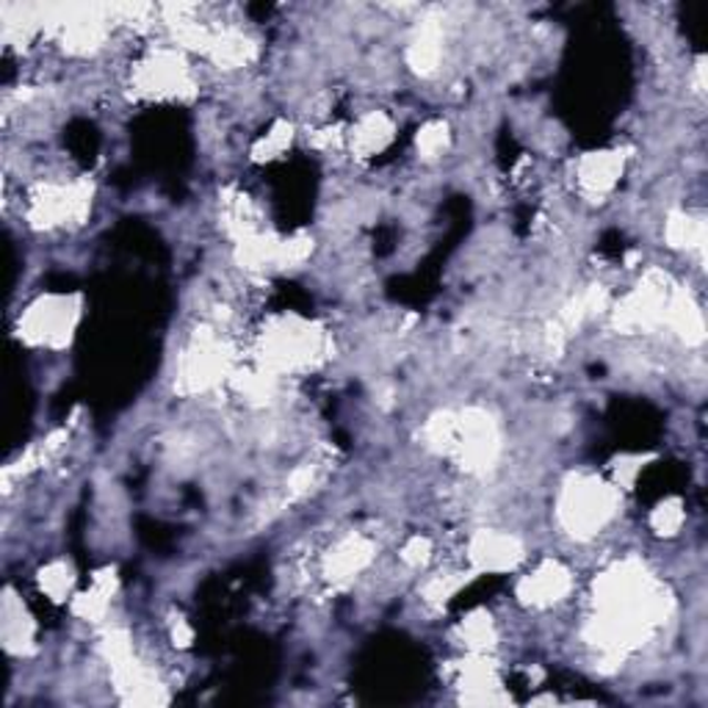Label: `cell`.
Wrapping results in <instances>:
<instances>
[{
	"label": "cell",
	"mask_w": 708,
	"mask_h": 708,
	"mask_svg": "<svg viewBox=\"0 0 708 708\" xmlns=\"http://www.w3.org/2000/svg\"><path fill=\"white\" fill-rule=\"evenodd\" d=\"M291 138H293V127L288 125V122H277V125L271 127L258 144H254L252 158L260 160V164H263V160L280 158V155L291 147Z\"/></svg>",
	"instance_id": "17"
},
{
	"label": "cell",
	"mask_w": 708,
	"mask_h": 708,
	"mask_svg": "<svg viewBox=\"0 0 708 708\" xmlns=\"http://www.w3.org/2000/svg\"><path fill=\"white\" fill-rule=\"evenodd\" d=\"M321 354H324V332L296 315L277 319L260 335V368L277 376L285 371L310 368Z\"/></svg>",
	"instance_id": "2"
},
{
	"label": "cell",
	"mask_w": 708,
	"mask_h": 708,
	"mask_svg": "<svg viewBox=\"0 0 708 708\" xmlns=\"http://www.w3.org/2000/svg\"><path fill=\"white\" fill-rule=\"evenodd\" d=\"M623 171V155L617 149L612 153H590L579 160V183L592 194H603L617 183Z\"/></svg>",
	"instance_id": "11"
},
{
	"label": "cell",
	"mask_w": 708,
	"mask_h": 708,
	"mask_svg": "<svg viewBox=\"0 0 708 708\" xmlns=\"http://www.w3.org/2000/svg\"><path fill=\"white\" fill-rule=\"evenodd\" d=\"M77 324V308L70 296H42L20 319V335L33 346L59 348L70 343Z\"/></svg>",
	"instance_id": "5"
},
{
	"label": "cell",
	"mask_w": 708,
	"mask_h": 708,
	"mask_svg": "<svg viewBox=\"0 0 708 708\" xmlns=\"http://www.w3.org/2000/svg\"><path fill=\"white\" fill-rule=\"evenodd\" d=\"M72 586H75V570L64 559H55V562L44 564L39 570V590L50 597L53 603L70 601Z\"/></svg>",
	"instance_id": "15"
},
{
	"label": "cell",
	"mask_w": 708,
	"mask_h": 708,
	"mask_svg": "<svg viewBox=\"0 0 708 708\" xmlns=\"http://www.w3.org/2000/svg\"><path fill=\"white\" fill-rule=\"evenodd\" d=\"M133 83L147 97H183L194 94V81L188 64L175 50H155L147 59L138 61Z\"/></svg>",
	"instance_id": "6"
},
{
	"label": "cell",
	"mask_w": 708,
	"mask_h": 708,
	"mask_svg": "<svg viewBox=\"0 0 708 708\" xmlns=\"http://www.w3.org/2000/svg\"><path fill=\"white\" fill-rule=\"evenodd\" d=\"M442 59V31L435 20L418 25L415 37L407 44V64L420 75H431Z\"/></svg>",
	"instance_id": "12"
},
{
	"label": "cell",
	"mask_w": 708,
	"mask_h": 708,
	"mask_svg": "<svg viewBox=\"0 0 708 708\" xmlns=\"http://www.w3.org/2000/svg\"><path fill=\"white\" fill-rule=\"evenodd\" d=\"M459 639L470 653H487L496 645V623L487 612H473L459 623Z\"/></svg>",
	"instance_id": "16"
},
{
	"label": "cell",
	"mask_w": 708,
	"mask_h": 708,
	"mask_svg": "<svg viewBox=\"0 0 708 708\" xmlns=\"http://www.w3.org/2000/svg\"><path fill=\"white\" fill-rule=\"evenodd\" d=\"M650 525L664 537L678 534V529L684 525V503L678 498H667V501L658 503L650 514Z\"/></svg>",
	"instance_id": "18"
},
{
	"label": "cell",
	"mask_w": 708,
	"mask_h": 708,
	"mask_svg": "<svg viewBox=\"0 0 708 708\" xmlns=\"http://www.w3.org/2000/svg\"><path fill=\"white\" fill-rule=\"evenodd\" d=\"M451 454L468 473H487L501 454V431L487 409H468L457 418Z\"/></svg>",
	"instance_id": "4"
},
{
	"label": "cell",
	"mask_w": 708,
	"mask_h": 708,
	"mask_svg": "<svg viewBox=\"0 0 708 708\" xmlns=\"http://www.w3.org/2000/svg\"><path fill=\"white\" fill-rule=\"evenodd\" d=\"M448 147V127L442 122H429L424 131H418V153L424 158H437Z\"/></svg>",
	"instance_id": "19"
},
{
	"label": "cell",
	"mask_w": 708,
	"mask_h": 708,
	"mask_svg": "<svg viewBox=\"0 0 708 708\" xmlns=\"http://www.w3.org/2000/svg\"><path fill=\"white\" fill-rule=\"evenodd\" d=\"M523 559V542L503 529H479L468 540V562L473 573H507Z\"/></svg>",
	"instance_id": "7"
},
{
	"label": "cell",
	"mask_w": 708,
	"mask_h": 708,
	"mask_svg": "<svg viewBox=\"0 0 708 708\" xmlns=\"http://www.w3.org/2000/svg\"><path fill=\"white\" fill-rule=\"evenodd\" d=\"M573 590V575L556 559H548L540 568L531 570L529 575H523L518 584V595L525 606L534 608H551L556 603H562L564 597Z\"/></svg>",
	"instance_id": "8"
},
{
	"label": "cell",
	"mask_w": 708,
	"mask_h": 708,
	"mask_svg": "<svg viewBox=\"0 0 708 708\" xmlns=\"http://www.w3.org/2000/svg\"><path fill=\"white\" fill-rule=\"evenodd\" d=\"M374 542L365 540L363 534L343 537L337 545L324 556V575L332 584H343V581L354 579L363 573L371 562H374Z\"/></svg>",
	"instance_id": "9"
},
{
	"label": "cell",
	"mask_w": 708,
	"mask_h": 708,
	"mask_svg": "<svg viewBox=\"0 0 708 708\" xmlns=\"http://www.w3.org/2000/svg\"><path fill=\"white\" fill-rule=\"evenodd\" d=\"M398 559H402L409 570L424 568V564L431 559V542L420 534L409 537V540L404 542L402 551H398Z\"/></svg>",
	"instance_id": "20"
},
{
	"label": "cell",
	"mask_w": 708,
	"mask_h": 708,
	"mask_svg": "<svg viewBox=\"0 0 708 708\" xmlns=\"http://www.w3.org/2000/svg\"><path fill=\"white\" fill-rule=\"evenodd\" d=\"M664 238L675 249H702L706 225L695 216L684 214V210H675V214H669L667 225H664Z\"/></svg>",
	"instance_id": "14"
},
{
	"label": "cell",
	"mask_w": 708,
	"mask_h": 708,
	"mask_svg": "<svg viewBox=\"0 0 708 708\" xmlns=\"http://www.w3.org/2000/svg\"><path fill=\"white\" fill-rule=\"evenodd\" d=\"M3 639L6 650L17 653V656H25L33 645V623L25 612H22V603L14 601V595H6L3 606Z\"/></svg>",
	"instance_id": "13"
},
{
	"label": "cell",
	"mask_w": 708,
	"mask_h": 708,
	"mask_svg": "<svg viewBox=\"0 0 708 708\" xmlns=\"http://www.w3.org/2000/svg\"><path fill=\"white\" fill-rule=\"evenodd\" d=\"M393 138V122L387 119L382 111H371V114L360 116L357 125L346 133V142L354 155L368 158V155L382 153Z\"/></svg>",
	"instance_id": "10"
},
{
	"label": "cell",
	"mask_w": 708,
	"mask_h": 708,
	"mask_svg": "<svg viewBox=\"0 0 708 708\" xmlns=\"http://www.w3.org/2000/svg\"><path fill=\"white\" fill-rule=\"evenodd\" d=\"M559 520L575 540L595 537L617 512V487L597 476H570L559 492Z\"/></svg>",
	"instance_id": "1"
},
{
	"label": "cell",
	"mask_w": 708,
	"mask_h": 708,
	"mask_svg": "<svg viewBox=\"0 0 708 708\" xmlns=\"http://www.w3.org/2000/svg\"><path fill=\"white\" fill-rule=\"evenodd\" d=\"M92 205V183H42L28 199V221L37 230L66 227L70 221H83Z\"/></svg>",
	"instance_id": "3"
}]
</instances>
